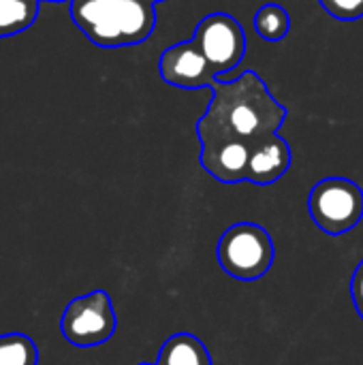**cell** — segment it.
<instances>
[{"label":"cell","instance_id":"9","mask_svg":"<svg viewBox=\"0 0 363 365\" xmlns=\"http://www.w3.org/2000/svg\"><path fill=\"white\" fill-rule=\"evenodd\" d=\"M291 148L280 135H272L250 148L248 182L267 186L278 182L291 167Z\"/></svg>","mask_w":363,"mask_h":365},{"label":"cell","instance_id":"16","mask_svg":"<svg viewBox=\"0 0 363 365\" xmlns=\"http://www.w3.org/2000/svg\"><path fill=\"white\" fill-rule=\"evenodd\" d=\"M148 2H152V4H156V2H163V0H148Z\"/></svg>","mask_w":363,"mask_h":365},{"label":"cell","instance_id":"17","mask_svg":"<svg viewBox=\"0 0 363 365\" xmlns=\"http://www.w3.org/2000/svg\"><path fill=\"white\" fill-rule=\"evenodd\" d=\"M49 2H62V0H49Z\"/></svg>","mask_w":363,"mask_h":365},{"label":"cell","instance_id":"18","mask_svg":"<svg viewBox=\"0 0 363 365\" xmlns=\"http://www.w3.org/2000/svg\"><path fill=\"white\" fill-rule=\"evenodd\" d=\"M141 365H156V364H141Z\"/></svg>","mask_w":363,"mask_h":365},{"label":"cell","instance_id":"7","mask_svg":"<svg viewBox=\"0 0 363 365\" xmlns=\"http://www.w3.org/2000/svg\"><path fill=\"white\" fill-rule=\"evenodd\" d=\"M197 135L201 141V167L214 180L223 184L248 182V143L210 128H197Z\"/></svg>","mask_w":363,"mask_h":365},{"label":"cell","instance_id":"2","mask_svg":"<svg viewBox=\"0 0 363 365\" xmlns=\"http://www.w3.org/2000/svg\"><path fill=\"white\" fill-rule=\"evenodd\" d=\"M71 19L98 47H128L150 38L156 11L148 0H71Z\"/></svg>","mask_w":363,"mask_h":365},{"label":"cell","instance_id":"6","mask_svg":"<svg viewBox=\"0 0 363 365\" xmlns=\"http://www.w3.org/2000/svg\"><path fill=\"white\" fill-rule=\"evenodd\" d=\"M193 41L214 68L216 77L233 71L246 53V32L229 13L205 15L197 24Z\"/></svg>","mask_w":363,"mask_h":365},{"label":"cell","instance_id":"11","mask_svg":"<svg viewBox=\"0 0 363 365\" xmlns=\"http://www.w3.org/2000/svg\"><path fill=\"white\" fill-rule=\"evenodd\" d=\"M41 0H0V38L28 30L39 15Z\"/></svg>","mask_w":363,"mask_h":365},{"label":"cell","instance_id":"8","mask_svg":"<svg viewBox=\"0 0 363 365\" xmlns=\"http://www.w3.org/2000/svg\"><path fill=\"white\" fill-rule=\"evenodd\" d=\"M158 73L165 83L184 90L212 88V83L218 79L193 38L167 47L158 60Z\"/></svg>","mask_w":363,"mask_h":365},{"label":"cell","instance_id":"14","mask_svg":"<svg viewBox=\"0 0 363 365\" xmlns=\"http://www.w3.org/2000/svg\"><path fill=\"white\" fill-rule=\"evenodd\" d=\"M321 6L340 21H355L363 17V0H319Z\"/></svg>","mask_w":363,"mask_h":365},{"label":"cell","instance_id":"3","mask_svg":"<svg viewBox=\"0 0 363 365\" xmlns=\"http://www.w3.org/2000/svg\"><path fill=\"white\" fill-rule=\"evenodd\" d=\"M218 265L235 280L255 282L274 265L272 235L255 222H237L225 229L218 240Z\"/></svg>","mask_w":363,"mask_h":365},{"label":"cell","instance_id":"15","mask_svg":"<svg viewBox=\"0 0 363 365\" xmlns=\"http://www.w3.org/2000/svg\"><path fill=\"white\" fill-rule=\"evenodd\" d=\"M351 297H353V304H355L359 319L363 321V259L355 267L353 278H351Z\"/></svg>","mask_w":363,"mask_h":365},{"label":"cell","instance_id":"12","mask_svg":"<svg viewBox=\"0 0 363 365\" xmlns=\"http://www.w3.org/2000/svg\"><path fill=\"white\" fill-rule=\"evenodd\" d=\"M255 30L261 38L276 43L282 41L289 30H291V17L285 11V6L276 4V2H267L263 4L257 13H255Z\"/></svg>","mask_w":363,"mask_h":365},{"label":"cell","instance_id":"5","mask_svg":"<svg viewBox=\"0 0 363 365\" xmlns=\"http://www.w3.org/2000/svg\"><path fill=\"white\" fill-rule=\"evenodd\" d=\"M118 319L107 291H92L66 304L60 317V331L64 340L79 349L101 346L116 334Z\"/></svg>","mask_w":363,"mask_h":365},{"label":"cell","instance_id":"10","mask_svg":"<svg viewBox=\"0 0 363 365\" xmlns=\"http://www.w3.org/2000/svg\"><path fill=\"white\" fill-rule=\"evenodd\" d=\"M156 365H212V357L197 336L173 334L160 346Z\"/></svg>","mask_w":363,"mask_h":365},{"label":"cell","instance_id":"13","mask_svg":"<svg viewBox=\"0 0 363 365\" xmlns=\"http://www.w3.org/2000/svg\"><path fill=\"white\" fill-rule=\"evenodd\" d=\"M0 365H39V349L26 334L0 336Z\"/></svg>","mask_w":363,"mask_h":365},{"label":"cell","instance_id":"4","mask_svg":"<svg viewBox=\"0 0 363 365\" xmlns=\"http://www.w3.org/2000/svg\"><path fill=\"white\" fill-rule=\"evenodd\" d=\"M308 212L327 235H344L363 218V190L349 178H325L308 195Z\"/></svg>","mask_w":363,"mask_h":365},{"label":"cell","instance_id":"1","mask_svg":"<svg viewBox=\"0 0 363 365\" xmlns=\"http://www.w3.org/2000/svg\"><path fill=\"white\" fill-rule=\"evenodd\" d=\"M287 113V107L272 96L267 83L257 73L246 71L231 81L216 79L212 83V101L197 128L225 133L252 148L278 135Z\"/></svg>","mask_w":363,"mask_h":365}]
</instances>
